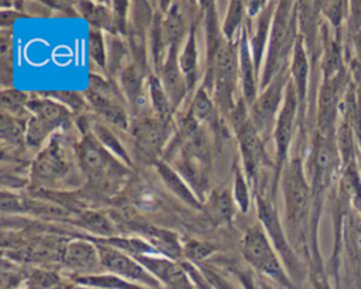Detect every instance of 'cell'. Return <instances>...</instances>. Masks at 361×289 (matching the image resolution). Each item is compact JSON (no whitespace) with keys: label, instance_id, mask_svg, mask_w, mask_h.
<instances>
[{"label":"cell","instance_id":"obj_21","mask_svg":"<svg viewBox=\"0 0 361 289\" xmlns=\"http://www.w3.org/2000/svg\"><path fill=\"white\" fill-rule=\"evenodd\" d=\"M238 72H240V93L248 109L255 102L259 90V76L254 65L248 32L245 25L241 30L238 41Z\"/></svg>","mask_w":361,"mask_h":289},{"label":"cell","instance_id":"obj_28","mask_svg":"<svg viewBox=\"0 0 361 289\" xmlns=\"http://www.w3.org/2000/svg\"><path fill=\"white\" fill-rule=\"evenodd\" d=\"M107 47V68L106 72L109 79L116 80L121 70L128 66L131 61V54L124 37L117 34H106Z\"/></svg>","mask_w":361,"mask_h":289},{"label":"cell","instance_id":"obj_18","mask_svg":"<svg viewBox=\"0 0 361 289\" xmlns=\"http://www.w3.org/2000/svg\"><path fill=\"white\" fill-rule=\"evenodd\" d=\"M343 255H345L348 282L361 289V213L353 207L344 220Z\"/></svg>","mask_w":361,"mask_h":289},{"label":"cell","instance_id":"obj_11","mask_svg":"<svg viewBox=\"0 0 361 289\" xmlns=\"http://www.w3.org/2000/svg\"><path fill=\"white\" fill-rule=\"evenodd\" d=\"M298 116H299V104H298L295 86L290 79L285 90V100L278 114L276 124L272 134V140L275 144V155H274V175L271 180V196L274 199H276V192L279 187L282 171L289 161V149L293 141L295 130L298 127Z\"/></svg>","mask_w":361,"mask_h":289},{"label":"cell","instance_id":"obj_30","mask_svg":"<svg viewBox=\"0 0 361 289\" xmlns=\"http://www.w3.org/2000/svg\"><path fill=\"white\" fill-rule=\"evenodd\" d=\"M148 94H149V104L152 114L162 121L175 123V109L155 73L148 76Z\"/></svg>","mask_w":361,"mask_h":289},{"label":"cell","instance_id":"obj_51","mask_svg":"<svg viewBox=\"0 0 361 289\" xmlns=\"http://www.w3.org/2000/svg\"><path fill=\"white\" fill-rule=\"evenodd\" d=\"M21 14H23V11H17V10H11V8L1 10V13H0V25H1V28H11L14 20L18 18Z\"/></svg>","mask_w":361,"mask_h":289},{"label":"cell","instance_id":"obj_26","mask_svg":"<svg viewBox=\"0 0 361 289\" xmlns=\"http://www.w3.org/2000/svg\"><path fill=\"white\" fill-rule=\"evenodd\" d=\"M183 3L179 1H171L169 7L166 11H164V18H162V31H164V38L165 42L169 48V45L178 44L180 45L183 39H186L189 34L188 23H186V16L182 10Z\"/></svg>","mask_w":361,"mask_h":289},{"label":"cell","instance_id":"obj_5","mask_svg":"<svg viewBox=\"0 0 361 289\" xmlns=\"http://www.w3.org/2000/svg\"><path fill=\"white\" fill-rule=\"evenodd\" d=\"M62 133H55L37 152L30 169V189L52 190L71 172L76 159V142L68 141Z\"/></svg>","mask_w":361,"mask_h":289},{"label":"cell","instance_id":"obj_8","mask_svg":"<svg viewBox=\"0 0 361 289\" xmlns=\"http://www.w3.org/2000/svg\"><path fill=\"white\" fill-rule=\"evenodd\" d=\"M31 117L27 121L25 145L30 149H39L56 130H69L73 125V113L59 102L41 93L30 94L27 104Z\"/></svg>","mask_w":361,"mask_h":289},{"label":"cell","instance_id":"obj_45","mask_svg":"<svg viewBox=\"0 0 361 289\" xmlns=\"http://www.w3.org/2000/svg\"><path fill=\"white\" fill-rule=\"evenodd\" d=\"M182 251L185 261H189L195 265H200L203 264V261L210 258L217 251V247L209 241L192 238L182 242Z\"/></svg>","mask_w":361,"mask_h":289},{"label":"cell","instance_id":"obj_24","mask_svg":"<svg viewBox=\"0 0 361 289\" xmlns=\"http://www.w3.org/2000/svg\"><path fill=\"white\" fill-rule=\"evenodd\" d=\"M202 18V13L200 17ZM199 18L195 20L190 24L189 34L182 45V51L179 54V65L183 72V76L186 79L189 94L192 96L197 86L200 72H199V52H197V27H199Z\"/></svg>","mask_w":361,"mask_h":289},{"label":"cell","instance_id":"obj_41","mask_svg":"<svg viewBox=\"0 0 361 289\" xmlns=\"http://www.w3.org/2000/svg\"><path fill=\"white\" fill-rule=\"evenodd\" d=\"M31 265L18 264L6 257L1 259V289H18V286L24 285Z\"/></svg>","mask_w":361,"mask_h":289},{"label":"cell","instance_id":"obj_47","mask_svg":"<svg viewBox=\"0 0 361 289\" xmlns=\"http://www.w3.org/2000/svg\"><path fill=\"white\" fill-rule=\"evenodd\" d=\"M0 197H1L3 214H23L24 213V196L16 195L11 190H7L3 187Z\"/></svg>","mask_w":361,"mask_h":289},{"label":"cell","instance_id":"obj_15","mask_svg":"<svg viewBox=\"0 0 361 289\" xmlns=\"http://www.w3.org/2000/svg\"><path fill=\"white\" fill-rule=\"evenodd\" d=\"M96 247L99 250L102 268L107 273L117 275L152 289H165V286L134 257L106 244H96Z\"/></svg>","mask_w":361,"mask_h":289},{"label":"cell","instance_id":"obj_17","mask_svg":"<svg viewBox=\"0 0 361 289\" xmlns=\"http://www.w3.org/2000/svg\"><path fill=\"white\" fill-rule=\"evenodd\" d=\"M290 79L295 86L299 116H298V128L300 131V140L305 141L307 135V110H309V90H310V61L300 35H298L296 44L293 47L292 59H290Z\"/></svg>","mask_w":361,"mask_h":289},{"label":"cell","instance_id":"obj_27","mask_svg":"<svg viewBox=\"0 0 361 289\" xmlns=\"http://www.w3.org/2000/svg\"><path fill=\"white\" fill-rule=\"evenodd\" d=\"M72 226L79 227L80 231H86L92 237L109 238L118 235L114 223L97 209H87L80 211Z\"/></svg>","mask_w":361,"mask_h":289},{"label":"cell","instance_id":"obj_2","mask_svg":"<svg viewBox=\"0 0 361 289\" xmlns=\"http://www.w3.org/2000/svg\"><path fill=\"white\" fill-rule=\"evenodd\" d=\"M76 144V162L85 178L80 190L87 203L114 196L131 175V168L109 152L90 133L89 127L79 130Z\"/></svg>","mask_w":361,"mask_h":289},{"label":"cell","instance_id":"obj_44","mask_svg":"<svg viewBox=\"0 0 361 289\" xmlns=\"http://www.w3.org/2000/svg\"><path fill=\"white\" fill-rule=\"evenodd\" d=\"M41 94L51 97L65 107H68L73 114L82 116L85 111L90 110L89 104L86 102L85 93H78L73 90H51V92H41Z\"/></svg>","mask_w":361,"mask_h":289},{"label":"cell","instance_id":"obj_46","mask_svg":"<svg viewBox=\"0 0 361 289\" xmlns=\"http://www.w3.org/2000/svg\"><path fill=\"white\" fill-rule=\"evenodd\" d=\"M130 1L123 0H114L111 1V10H113V34L126 37L127 27H128V18H130Z\"/></svg>","mask_w":361,"mask_h":289},{"label":"cell","instance_id":"obj_53","mask_svg":"<svg viewBox=\"0 0 361 289\" xmlns=\"http://www.w3.org/2000/svg\"><path fill=\"white\" fill-rule=\"evenodd\" d=\"M66 289H90V288L83 286V285H79V283H75V282H72V281H68Z\"/></svg>","mask_w":361,"mask_h":289},{"label":"cell","instance_id":"obj_39","mask_svg":"<svg viewBox=\"0 0 361 289\" xmlns=\"http://www.w3.org/2000/svg\"><path fill=\"white\" fill-rule=\"evenodd\" d=\"M230 266L231 273L235 275L243 289H282L272 281L257 273L250 266H238L235 261H224Z\"/></svg>","mask_w":361,"mask_h":289},{"label":"cell","instance_id":"obj_12","mask_svg":"<svg viewBox=\"0 0 361 289\" xmlns=\"http://www.w3.org/2000/svg\"><path fill=\"white\" fill-rule=\"evenodd\" d=\"M233 133L238 144L240 165L244 171L252 193L255 195L259 189V183L262 179L261 175L264 173V169L272 168L274 172V161H271V158L268 156L265 149L267 142L258 134L250 117L233 127Z\"/></svg>","mask_w":361,"mask_h":289},{"label":"cell","instance_id":"obj_42","mask_svg":"<svg viewBox=\"0 0 361 289\" xmlns=\"http://www.w3.org/2000/svg\"><path fill=\"white\" fill-rule=\"evenodd\" d=\"M233 182H231V189H233V196L237 203V207L241 213H247L250 210V195H251V187L250 183L244 175V171L241 165L237 162L233 164Z\"/></svg>","mask_w":361,"mask_h":289},{"label":"cell","instance_id":"obj_7","mask_svg":"<svg viewBox=\"0 0 361 289\" xmlns=\"http://www.w3.org/2000/svg\"><path fill=\"white\" fill-rule=\"evenodd\" d=\"M213 154L214 148L210 142L195 138L185 141L168 162L183 178L202 203H204L212 192Z\"/></svg>","mask_w":361,"mask_h":289},{"label":"cell","instance_id":"obj_25","mask_svg":"<svg viewBox=\"0 0 361 289\" xmlns=\"http://www.w3.org/2000/svg\"><path fill=\"white\" fill-rule=\"evenodd\" d=\"M154 168L158 176L161 178L162 183L175 197H178L182 203H185L186 206L195 210H203V203L197 199V196L193 193L189 185L183 180V178L168 162L161 159L154 165Z\"/></svg>","mask_w":361,"mask_h":289},{"label":"cell","instance_id":"obj_10","mask_svg":"<svg viewBox=\"0 0 361 289\" xmlns=\"http://www.w3.org/2000/svg\"><path fill=\"white\" fill-rule=\"evenodd\" d=\"M134 162L154 166L162 159L165 148L175 131V123H166L154 114L137 117L130 125Z\"/></svg>","mask_w":361,"mask_h":289},{"label":"cell","instance_id":"obj_23","mask_svg":"<svg viewBox=\"0 0 361 289\" xmlns=\"http://www.w3.org/2000/svg\"><path fill=\"white\" fill-rule=\"evenodd\" d=\"M138 237L148 241L162 257H166L173 261H183L182 242L179 235L171 230L155 227V226H138Z\"/></svg>","mask_w":361,"mask_h":289},{"label":"cell","instance_id":"obj_4","mask_svg":"<svg viewBox=\"0 0 361 289\" xmlns=\"http://www.w3.org/2000/svg\"><path fill=\"white\" fill-rule=\"evenodd\" d=\"M254 196L259 223L264 227L274 248L276 250L288 275L295 282V285L299 286L305 279H307L309 266L296 254V251L293 250L288 240L283 223L281 221L279 211L276 207V199L271 196V183H268V175L262 176L259 189Z\"/></svg>","mask_w":361,"mask_h":289},{"label":"cell","instance_id":"obj_22","mask_svg":"<svg viewBox=\"0 0 361 289\" xmlns=\"http://www.w3.org/2000/svg\"><path fill=\"white\" fill-rule=\"evenodd\" d=\"M238 207L233 196L231 185H220L209 193L207 199L203 203V213L206 219L214 226H228L237 213Z\"/></svg>","mask_w":361,"mask_h":289},{"label":"cell","instance_id":"obj_35","mask_svg":"<svg viewBox=\"0 0 361 289\" xmlns=\"http://www.w3.org/2000/svg\"><path fill=\"white\" fill-rule=\"evenodd\" d=\"M0 100L3 113L25 121H28V118L31 117V113L27 107L30 100V94L27 92H21L16 87L1 89Z\"/></svg>","mask_w":361,"mask_h":289},{"label":"cell","instance_id":"obj_19","mask_svg":"<svg viewBox=\"0 0 361 289\" xmlns=\"http://www.w3.org/2000/svg\"><path fill=\"white\" fill-rule=\"evenodd\" d=\"M179 54H180V45L178 44L169 45L165 62L161 70L157 73L175 109V113L180 109V106H183L185 99L189 94L186 79L179 65Z\"/></svg>","mask_w":361,"mask_h":289},{"label":"cell","instance_id":"obj_14","mask_svg":"<svg viewBox=\"0 0 361 289\" xmlns=\"http://www.w3.org/2000/svg\"><path fill=\"white\" fill-rule=\"evenodd\" d=\"M351 80L353 76L348 66L337 76L327 80H320L316 97L313 131L322 135L336 134L340 104Z\"/></svg>","mask_w":361,"mask_h":289},{"label":"cell","instance_id":"obj_3","mask_svg":"<svg viewBox=\"0 0 361 289\" xmlns=\"http://www.w3.org/2000/svg\"><path fill=\"white\" fill-rule=\"evenodd\" d=\"M298 35V3L290 0L278 1L259 75V92L269 85L282 68L290 65Z\"/></svg>","mask_w":361,"mask_h":289},{"label":"cell","instance_id":"obj_52","mask_svg":"<svg viewBox=\"0 0 361 289\" xmlns=\"http://www.w3.org/2000/svg\"><path fill=\"white\" fill-rule=\"evenodd\" d=\"M347 66H348V69H350V72H351L353 80H354V82L357 83V86L361 89V65H360L357 61L350 59V61L347 62Z\"/></svg>","mask_w":361,"mask_h":289},{"label":"cell","instance_id":"obj_34","mask_svg":"<svg viewBox=\"0 0 361 289\" xmlns=\"http://www.w3.org/2000/svg\"><path fill=\"white\" fill-rule=\"evenodd\" d=\"M245 20H247L245 1H241V0L228 1L226 18L221 24V32L224 38L230 42H238L241 30L245 25Z\"/></svg>","mask_w":361,"mask_h":289},{"label":"cell","instance_id":"obj_29","mask_svg":"<svg viewBox=\"0 0 361 289\" xmlns=\"http://www.w3.org/2000/svg\"><path fill=\"white\" fill-rule=\"evenodd\" d=\"M89 130L90 133L96 137V140L109 151L111 152L116 158H118L123 164H126L128 168H133V158L130 156L128 151L124 148V145L120 142L118 137L116 135L114 131H111L104 121L99 118H89Z\"/></svg>","mask_w":361,"mask_h":289},{"label":"cell","instance_id":"obj_9","mask_svg":"<svg viewBox=\"0 0 361 289\" xmlns=\"http://www.w3.org/2000/svg\"><path fill=\"white\" fill-rule=\"evenodd\" d=\"M89 109L97 114L102 121L111 124L120 131L130 130L128 104L113 79H104L100 75H89V87L85 92Z\"/></svg>","mask_w":361,"mask_h":289},{"label":"cell","instance_id":"obj_33","mask_svg":"<svg viewBox=\"0 0 361 289\" xmlns=\"http://www.w3.org/2000/svg\"><path fill=\"white\" fill-rule=\"evenodd\" d=\"M72 282L87 286L90 289H152L107 272L78 276V278H73Z\"/></svg>","mask_w":361,"mask_h":289},{"label":"cell","instance_id":"obj_48","mask_svg":"<svg viewBox=\"0 0 361 289\" xmlns=\"http://www.w3.org/2000/svg\"><path fill=\"white\" fill-rule=\"evenodd\" d=\"M360 31H361V0L350 1V11L345 23L344 41L351 39Z\"/></svg>","mask_w":361,"mask_h":289},{"label":"cell","instance_id":"obj_37","mask_svg":"<svg viewBox=\"0 0 361 289\" xmlns=\"http://www.w3.org/2000/svg\"><path fill=\"white\" fill-rule=\"evenodd\" d=\"M348 11H350V1H344V0L322 1V16L329 23V25L331 27L336 35H344Z\"/></svg>","mask_w":361,"mask_h":289},{"label":"cell","instance_id":"obj_40","mask_svg":"<svg viewBox=\"0 0 361 289\" xmlns=\"http://www.w3.org/2000/svg\"><path fill=\"white\" fill-rule=\"evenodd\" d=\"M63 281L65 278L59 271L45 266H32L23 286L24 289H54Z\"/></svg>","mask_w":361,"mask_h":289},{"label":"cell","instance_id":"obj_32","mask_svg":"<svg viewBox=\"0 0 361 289\" xmlns=\"http://www.w3.org/2000/svg\"><path fill=\"white\" fill-rule=\"evenodd\" d=\"M76 8L79 14L90 24V27L113 34V10L111 6L96 1H78Z\"/></svg>","mask_w":361,"mask_h":289},{"label":"cell","instance_id":"obj_1","mask_svg":"<svg viewBox=\"0 0 361 289\" xmlns=\"http://www.w3.org/2000/svg\"><path fill=\"white\" fill-rule=\"evenodd\" d=\"M283 199V228L296 254L310 264L312 189L300 154L289 158L279 182Z\"/></svg>","mask_w":361,"mask_h":289},{"label":"cell","instance_id":"obj_6","mask_svg":"<svg viewBox=\"0 0 361 289\" xmlns=\"http://www.w3.org/2000/svg\"><path fill=\"white\" fill-rule=\"evenodd\" d=\"M240 252L243 259L257 273L272 281L282 289H299L288 275L261 223H255L244 231L240 240Z\"/></svg>","mask_w":361,"mask_h":289},{"label":"cell","instance_id":"obj_36","mask_svg":"<svg viewBox=\"0 0 361 289\" xmlns=\"http://www.w3.org/2000/svg\"><path fill=\"white\" fill-rule=\"evenodd\" d=\"M13 28L0 30V82L1 89L13 87Z\"/></svg>","mask_w":361,"mask_h":289},{"label":"cell","instance_id":"obj_13","mask_svg":"<svg viewBox=\"0 0 361 289\" xmlns=\"http://www.w3.org/2000/svg\"><path fill=\"white\" fill-rule=\"evenodd\" d=\"M289 66L282 68L275 75L269 85L259 92L250 107V118L265 142L274 134L276 118L285 100V90L290 80Z\"/></svg>","mask_w":361,"mask_h":289},{"label":"cell","instance_id":"obj_38","mask_svg":"<svg viewBox=\"0 0 361 289\" xmlns=\"http://www.w3.org/2000/svg\"><path fill=\"white\" fill-rule=\"evenodd\" d=\"M27 121L11 117L1 111L0 116V135L4 145L21 147L25 145Z\"/></svg>","mask_w":361,"mask_h":289},{"label":"cell","instance_id":"obj_43","mask_svg":"<svg viewBox=\"0 0 361 289\" xmlns=\"http://www.w3.org/2000/svg\"><path fill=\"white\" fill-rule=\"evenodd\" d=\"M87 54L92 62L106 72L107 68V47H106V35L102 30L89 28L87 34Z\"/></svg>","mask_w":361,"mask_h":289},{"label":"cell","instance_id":"obj_49","mask_svg":"<svg viewBox=\"0 0 361 289\" xmlns=\"http://www.w3.org/2000/svg\"><path fill=\"white\" fill-rule=\"evenodd\" d=\"M307 279L312 285V289H336L330 283V276L326 272V264L309 265Z\"/></svg>","mask_w":361,"mask_h":289},{"label":"cell","instance_id":"obj_50","mask_svg":"<svg viewBox=\"0 0 361 289\" xmlns=\"http://www.w3.org/2000/svg\"><path fill=\"white\" fill-rule=\"evenodd\" d=\"M268 4V1H258V0H250V1H245V10H247V18H255L258 17L262 10L265 8V6Z\"/></svg>","mask_w":361,"mask_h":289},{"label":"cell","instance_id":"obj_16","mask_svg":"<svg viewBox=\"0 0 361 289\" xmlns=\"http://www.w3.org/2000/svg\"><path fill=\"white\" fill-rule=\"evenodd\" d=\"M59 268L68 275L65 278L68 281L78 276L100 273V271H103L96 244L85 238L72 237L63 247Z\"/></svg>","mask_w":361,"mask_h":289},{"label":"cell","instance_id":"obj_20","mask_svg":"<svg viewBox=\"0 0 361 289\" xmlns=\"http://www.w3.org/2000/svg\"><path fill=\"white\" fill-rule=\"evenodd\" d=\"M276 4H278V1H268V4L265 6V8L262 10V13L258 17L245 20V28L248 32L250 48H251V54H252V59H254V65L258 72V76L261 75L259 68L262 63L264 54L267 51L268 38H269Z\"/></svg>","mask_w":361,"mask_h":289},{"label":"cell","instance_id":"obj_31","mask_svg":"<svg viewBox=\"0 0 361 289\" xmlns=\"http://www.w3.org/2000/svg\"><path fill=\"white\" fill-rule=\"evenodd\" d=\"M338 111H341L347 116V118L353 127L355 141H357L360 155H361V89L357 86V83L354 80L350 82L347 92L341 100Z\"/></svg>","mask_w":361,"mask_h":289}]
</instances>
